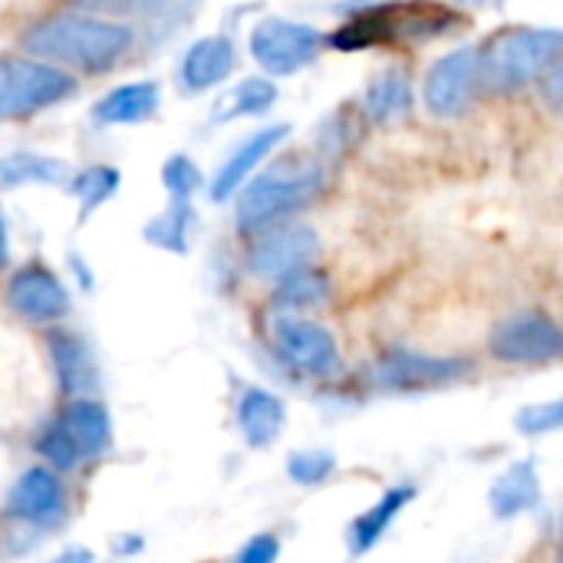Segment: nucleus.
Here are the masks:
<instances>
[{
  "label": "nucleus",
  "mask_w": 563,
  "mask_h": 563,
  "mask_svg": "<svg viewBox=\"0 0 563 563\" xmlns=\"http://www.w3.org/2000/svg\"><path fill=\"white\" fill-rule=\"evenodd\" d=\"M409 102H412V86H409V76L402 69L376 73L366 86V96H363V106H366L373 122L399 119L409 109Z\"/></svg>",
  "instance_id": "obj_25"
},
{
  "label": "nucleus",
  "mask_w": 563,
  "mask_h": 563,
  "mask_svg": "<svg viewBox=\"0 0 563 563\" xmlns=\"http://www.w3.org/2000/svg\"><path fill=\"white\" fill-rule=\"evenodd\" d=\"M287 135H290V125H287V122L264 125V129L251 132V135L221 162V168L214 172V178H211V185H208L211 201H228V198H234V195L254 178V172H257L284 142H287Z\"/></svg>",
  "instance_id": "obj_12"
},
{
  "label": "nucleus",
  "mask_w": 563,
  "mask_h": 563,
  "mask_svg": "<svg viewBox=\"0 0 563 563\" xmlns=\"http://www.w3.org/2000/svg\"><path fill=\"white\" fill-rule=\"evenodd\" d=\"M561 563H563V554H561Z\"/></svg>",
  "instance_id": "obj_38"
},
{
  "label": "nucleus",
  "mask_w": 563,
  "mask_h": 563,
  "mask_svg": "<svg viewBox=\"0 0 563 563\" xmlns=\"http://www.w3.org/2000/svg\"><path fill=\"white\" fill-rule=\"evenodd\" d=\"M455 23H462V16L432 0L369 3L330 33V46L340 53H360L389 43H426L445 36L449 30H455Z\"/></svg>",
  "instance_id": "obj_2"
},
{
  "label": "nucleus",
  "mask_w": 563,
  "mask_h": 563,
  "mask_svg": "<svg viewBox=\"0 0 563 563\" xmlns=\"http://www.w3.org/2000/svg\"><path fill=\"white\" fill-rule=\"evenodd\" d=\"M482 53V86L521 89L544 76L563 59V30L554 26H515L498 33Z\"/></svg>",
  "instance_id": "obj_4"
},
{
  "label": "nucleus",
  "mask_w": 563,
  "mask_h": 563,
  "mask_svg": "<svg viewBox=\"0 0 563 563\" xmlns=\"http://www.w3.org/2000/svg\"><path fill=\"white\" fill-rule=\"evenodd\" d=\"M492 511L498 518H518L525 511H531L541 501V482H538V468L534 462H515L495 485H492Z\"/></svg>",
  "instance_id": "obj_22"
},
{
  "label": "nucleus",
  "mask_w": 563,
  "mask_h": 563,
  "mask_svg": "<svg viewBox=\"0 0 563 563\" xmlns=\"http://www.w3.org/2000/svg\"><path fill=\"white\" fill-rule=\"evenodd\" d=\"M287 422V406L267 389H244L238 399V429L251 449H267L277 442Z\"/></svg>",
  "instance_id": "obj_20"
},
{
  "label": "nucleus",
  "mask_w": 563,
  "mask_h": 563,
  "mask_svg": "<svg viewBox=\"0 0 563 563\" xmlns=\"http://www.w3.org/2000/svg\"><path fill=\"white\" fill-rule=\"evenodd\" d=\"M333 468H336V459L330 452H294L287 459V475L297 485H307V488L327 482L333 475Z\"/></svg>",
  "instance_id": "obj_31"
},
{
  "label": "nucleus",
  "mask_w": 563,
  "mask_h": 563,
  "mask_svg": "<svg viewBox=\"0 0 563 563\" xmlns=\"http://www.w3.org/2000/svg\"><path fill=\"white\" fill-rule=\"evenodd\" d=\"M277 558H280V541L274 534H257L238 551L231 563H277Z\"/></svg>",
  "instance_id": "obj_33"
},
{
  "label": "nucleus",
  "mask_w": 563,
  "mask_h": 563,
  "mask_svg": "<svg viewBox=\"0 0 563 563\" xmlns=\"http://www.w3.org/2000/svg\"><path fill=\"white\" fill-rule=\"evenodd\" d=\"M563 426V396L554 402H541V406H528L525 412H518V429L525 435H544Z\"/></svg>",
  "instance_id": "obj_32"
},
{
  "label": "nucleus",
  "mask_w": 563,
  "mask_h": 563,
  "mask_svg": "<svg viewBox=\"0 0 563 563\" xmlns=\"http://www.w3.org/2000/svg\"><path fill=\"white\" fill-rule=\"evenodd\" d=\"M238 66V49L234 40L224 33H211L195 40L181 63H178V86L185 92H208L214 86H221Z\"/></svg>",
  "instance_id": "obj_16"
},
{
  "label": "nucleus",
  "mask_w": 563,
  "mask_h": 563,
  "mask_svg": "<svg viewBox=\"0 0 563 563\" xmlns=\"http://www.w3.org/2000/svg\"><path fill=\"white\" fill-rule=\"evenodd\" d=\"M317 251H320V238L313 228L274 224V228L257 231V241L251 244V254H247V267L257 277L284 280V277L310 267Z\"/></svg>",
  "instance_id": "obj_9"
},
{
  "label": "nucleus",
  "mask_w": 563,
  "mask_h": 563,
  "mask_svg": "<svg viewBox=\"0 0 563 563\" xmlns=\"http://www.w3.org/2000/svg\"><path fill=\"white\" fill-rule=\"evenodd\" d=\"M459 3H475V7H492V3H501V0H459Z\"/></svg>",
  "instance_id": "obj_37"
},
{
  "label": "nucleus",
  "mask_w": 563,
  "mask_h": 563,
  "mask_svg": "<svg viewBox=\"0 0 563 563\" xmlns=\"http://www.w3.org/2000/svg\"><path fill=\"white\" fill-rule=\"evenodd\" d=\"M46 563H92V554H89L86 548H69V551L56 554L53 561H46Z\"/></svg>",
  "instance_id": "obj_35"
},
{
  "label": "nucleus",
  "mask_w": 563,
  "mask_h": 563,
  "mask_svg": "<svg viewBox=\"0 0 563 563\" xmlns=\"http://www.w3.org/2000/svg\"><path fill=\"white\" fill-rule=\"evenodd\" d=\"M251 56L264 69V76H294L307 69L320 49H323V33L310 23L287 20V16H264L251 30Z\"/></svg>",
  "instance_id": "obj_6"
},
{
  "label": "nucleus",
  "mask_w": 563,
  "mask_h": 563,
  "mask_svg": "<svg viewBox=\"0 0 563 563\" xmlns=\"http://www.w3.org/2000/svg\"><path fill=\"white\" fill-rule=\"evenodd\" d=\"M46 350H49L53 376H56V386H59L63 396L82 399L99 386L96 360H92V353H89V346L82 343L79 333H73L66 327H49Z\"/></svg>",
  "instance_id": "obj_15"
},
{
  "label": "nucleus",
  "mask_w": 563,
  "mask_h": 563,
  "mask_svg": "<svg viewBox=\"0 0 563 563\" xmlns=\"http://www.w3.org/2000/svg\"><path fill=\"white\" fill-rule=\"evenodd\" d=\"M10 264V231H7V218L0 211V267Z\"/></svg>",
  "instance_id": "obj_36"
},
{
  "label": "nucleus",
  "mask_w": 563,
  "mask_h": 563,
  "mask_svg": "<svg viewBox=\"0 0 563 563\" xmlns=\"http://www.w3.org/2000/svg\"><path fill=\"white\" fill-rule=\"evenodd\" d=\"M274 350L300 376H330L340 366L336 340L327 327L310 320H280L274 327Z\"/></svg>",
  "instance_id": "obj_11"
},
{
  "label": "nucleus",
  "mask_w": 563,
  "mask_h": 563,
  "mask_svg": "<svg viewBox=\"0 0 563 563\" xmlns=\"http://www.w3.org/2000/svg\"><path fill=\"white\" fill-rule=\"evenodd\" d=\"M488 346L501 363H554L563 360V327L548 313H515L495 327Z\"/></svg>",
  "instance_id": "obj_8"
},
{
  "label": "nucleus",
  "mask_w": 563,
  "mask_h": 563,
  "mask_svg": "<svg viewBox=\"0 0 563 563\" xmlns=\"http://www.w3.org/2000/svg\"><path fill=\"white\" fill-rule=\"evenodd\" d=\"M416 498V488L412 485H399V488H389L369 511H363L353 525H350V551L353 554H366L373 551L383 534L389 531V525L399 518V511H406V505Z\"/></svg>",
  "instance_id": "obj_21"
},
{
  "label": "nucleus",
  "mask_w": 563,
  "mask_h": 563,
  "mask_svg": "<svg viewBox=\"0 0 563 563\" xmlns=\"http://www.w3.org/2000/svg\"><path fill=\"white\" fill-rule=\"evenodd\" d=\"M478 86H482V53L475 46H462V49L439 56L429 66L422 99L432 115L459 119L462 112H468Z\"/></svg>",
  "instance_id": "obj_7"
},
{
  "label": "nucleus",
  "mask_w": 563,
  "mask_h": 563,
  "mask_svg": "<svg viewBox=\"0 0 563 563\" xmlns=\"http://www.w3.org/2000/svg\"><path fill=\"white\" fill-rule=\"evenodd\" d=\"M76 92V76L46 59L26 53L0 56V122L33 119L36 112H46Z\"/></svg>",
  "instance_id": "obj_5"
},
{
  "label": "nucleus",
  "mask_w": 563,
  "mask_h": 563,
  "mask_svg": "<svg viewBox=\"0 0 563 563\" xmlns=\"http://www.w3.org/2000/svg\"><path fill=\"white\" fill-rule=\"evenodd\" d=\"M162 106V86L155 79H132L115 89H109L102 99L92 106V122L96 125H142L148 122Z\"/></svg>",
  "instance_id": "obj_18"
},
{
  "label": "nucleus",
  "mask_w": 563,
  "mask_h": 563,
  "mask_svg": "<svg viewBox=\"0 0 563 563\" xmlns=\"http://www.w3.org/2000/svg\"><path fill=\"white\" fill-rule=\"evenodd\" d=\"M76 10H89V13H102L122 23H142L148 30H178L185 26L201 0H73Z\"/></svg>",
  "instance_id": "obj_17"
},
{
  "label": "nucleus",
  "mask_w": 563,
  "mask_h": 563,
  "mask_svg": "<svg viewBox=\"0 0 563 563\" xmlns=\"http://www.w3.org/2000/svg\"><path fill=\"white\" fill-rule=\"evenodd\" d=\"M162 185H165V191L172 198L191 201V195L205 185V175L195 165V158H188L185 152H178V155L165 158V165H162Z\"/></svg>",
  "instance_id": "obj_30"
},
{
  "label": "nucleus",
  "mask_w": 563,
  "mask_h": 563,
  "mask_svg": "<svg viewBox=\"0 0 563 563\" xmlns=\"http://www.w3.org/2000/svg\"><path fill=\"white\" fill-rule=\"evenodd\" d=\"M33 449H36V455L40 459H46L49 462V468L53 472H76L86 459H82V452L76 449V442L63 432V426L53 419V422H46L40 432H36V439H33Z\"/></svg>",
  "instance_id": "obj_29"
},
{
  "label": "nucleus",
  "mask_w": 563,
  "mask_h": 563,
  "mask_svg": "<svg viewBox=\"0 0 563 563\" xmlns=\"http://www.w3.org/2000/svg\"><path fill=\"white\" fill-rule=\"evenodd\" d=\"M119 185H122V175L112 165H89V168L76 172L69 178V195L79 205V221L96 214L119 191Z\"/></svg>",
  "instance_id": "obj_27"
},
{
  "label": "nucleus",
  "mask_w": 563,
  "mask_h": 563,
  "mask_svg": "<svg viewBox=\"0 0 563 563\" xmlns=\"http://www.w3.org/2000/svg\"><path fill=\"white\" fill-rule=\"evenodd\" d=\"M472 373V363L449 360V356H426V353H389L376 363L373 376L379 386L389 389H426V386H445Z\"/></svg>",
  "instance_id": "obj_14"
},
{
  "label": "nucleus",
  "mask_w": 563,
  "mask_h": 563,
  "mask_svg": "<svg viewBox=\"0 0 563 563\" xmlns=\"http://www.w3.org/2000/svg\"><path fill=\"white\" fill-rule=\"evenodd\" d=\"M323 165L310 158H280L261 175H254L238 191V228L257 234L264 228L280 224L287 214L307 208L323 191Z\"/></svg>",
  "instance_id": "obj_3"
},
{
  "label": "nucleus",
  "mask_w": 563,
  "mask_h": 563,
  "mask_svg": "<svg viewBox=\"0 0 563 563\" xmlns=\"http://www.w3.org/2000/svg\"><path fill=\"white\" fill-rule=\"evenodd\" d=\"M135 46V30L122 20L89 13V10H59L33 20L20 49L26 56L46 59L66 73H109Z\"/></svg>",
  "instance_id": "obj_1"
},
{
  "label": "nucleus",
  "mask_w": 563,
  "mask_h": 563,
  "mask_svg": "<svg viewBox=\"0 0 563 563\" xmlns=\"http://www.w3.org/2000/svg\"><path fill=\"white\" fill-rule=\"evenodd\" d=\"M541 96L554 106H563V59L541 76Z\"/></svg>",
  "instance_id": "obj_34"
},
{
  "label": "nucleus",
  "mask_w": 563,
  "mask_h": 563,
  "mask_svg": "<svg viewBox=\"0 0 563 563\" xmlns=\"http://www.w3.org/2000/svg\"><path fill=\"white\" fill-rule=\"evenodd\" d=\"M69 165L53 155L40 152H13L0 158V185L3 188H23V185H63L69 181Z\"/></svg>",
  "instance_id": "obj_23"
},
{
  "label": "nucleus",
  "mask_w": 563,
  "mask_h": 563,
  "mask_svg": "<svg viewBox=\"0 0 563 563\" xmlns=\"http://www.w3.org/2000/svg\"><path fill=\"white\" fill-rule=\"evenodd\" d=\"M330 294V280L323 271L317 267H303L284 280H277V294H274V303L277 307H287V310H297V307H317L323 297Z\"/></svg>",
  "instance_id": "obj_28"
},
{
  "label": "nucleus",
  "mask_w": 563,
  "mask_h": 563,
  "mask_svg": "<svg viewBox=\"0 0 563 563\" xmlns=\"http://www.w3.org/2000/svg\"><path fill=\"white\" fill-rule=\"evenodd\" d=\"M7 511H10V518H16L23 525H36V528H49V525L63 521L66 492H63L56 472L43 468V465L26 468L7 495Z\"/></svg>",
  "instance_id": "obj_13"
},
{
  "label": "nucleus",
  "mask_w": 563,
  "mask_h": 563,
  "mask_svg": "<svg viewBox=\"0 0 563 563\" xmlns=\"http://www.w3.org/2000/svg\"><path fill=\"white\" fill-rule=\"evenodd\" d=\"M191 228H195V208L191 201H178L172 198V205L155 214L148 224H145V241L162 247V251H172V254H185L188 251V238H191Z\"/></svg>",
  "instance_id": "obj_26"
},
{
  "label": "nucleus",
  "mask_w": 563,
  "mask_h": 563,
  "mask_svg": "<svg viewBox=\"0 0 563 563\" xmlns=\"http://www.w3.org/2000/svg\"><path fill=\"white\" fill-rule=\"evenodd\" d=\"M7 303H10L13 313H20L30 323L56 327L69 313L73 297H69V290L59 280L56 271H49L46 264L33 261V264H23L20 271L10 274V280H7Z\"/></svg>",
  "instance_id": "obj_10"
},
{
  "label": "nucleus",
  "mask_w": 563,
  "mask_h": 563,
  "mask_svg": "<svg viewBox=\"0 0 563 563\" xmlns=\"http://www.w3.org/2000/svg\"><path fill=\"white\" fill-rule=\"evenodd\" d=\"M56 422L63 426V432L76 442V449L82 452V459H99L102 452H109L112 445V419H109V409L89 396L82 399H69Z\"/></svg>",
  "instance_id": "obj_19"
},
{
  "label": "nucleus",
  "mask_w": 563,
  "mask_h": 563,
  "mask_svg": "<svg viewBox=\"0 0 563 563\" xmlns=\"http://www.w3.org/2000/svg\"><path fill=\"white\" fill-rule=\"evenodd\" d=\"M274 102H277V82L271 76H247L214 106V122L254 119L271 112Z\"/></svg>",
  "instance_id": "obj_24"
}]
</instances>
